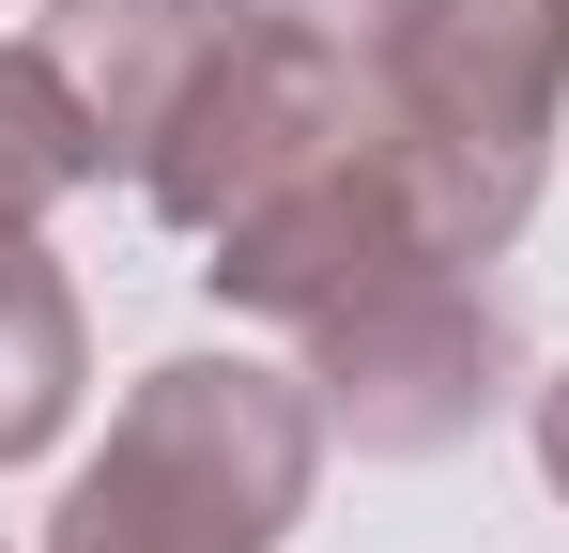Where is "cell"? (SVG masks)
<instances>
[{
	"instance_id": "obj_2",
	"label": "cell",
	"mask_w": 569,
	"mask_h": 553,
	"mask_svg": "<svg viewBox=\"0 0 569 553\" xmlns=\"http://www.w3.org/2000/svg\"><path fill=\"white\" fill-rule=\"evenodd\" d=\"M385 154L416 184L431 247L492 262L523 231V200L555 170V108H569V0H431L400 47H385Z\"/></svg>"
},
{
	"instance_id": "obj_1",
	"label": "cell",
	"mask_w": 569,
	"mask_h": 553,
	"mask_svg": "<svg viewBox=\"0 0 569 553\" xmlns=\"http://www.w3.org/2000/svg\"><path fill=\"white\" fill-rule=\"evenodd\" d=\"M323 461V400L247 354H170L108 415L93 476L62 492L47 553H278Z\"/></svg>"
},
{
	"instance_id": "obj_3",
	"label": "cell",
	"mask_w": 569,
	"mask_h": 553,
	"mask_svg": "<svg viewBox=\"0 0 569 553\" xmlns=\"http://www.w3.org/2000/svg\"><path fill=\"white\" fill-rule=\"evenodd\" d=\"M355 139H385L370 78H339V62H308V47H278V31L216 16V47L186 62V92H170V123L139 139V170H154V215L216 247V231H231L247 200H278L292 170L355 154Z\"/></svg>"
},
{
	"instance_id": "obj_8",
	"label": "cell",
	"mask_w": 569,
	"mask_h": 553,
	"mask_svg": "<svg viewBox=\"0 0 569 553\" xmlns=\"http://www.w3.org/2000/svg\"><path fill=\"white\" fill-rule=\"evenodd\" d=\"M78 415V292L31 262V231H0V461H31Z\"/></svg>"
},
{
	"instance_id": "obj_6",
	"label": "cell",
	"mask_w": 569,
	"mask_h": 553,
	"mask_svg": "<svg viewBox=\"0 0 569 553\" xmlns=\"http://www.w3.org/2000/svg\"><path fill=\"white\" fill-rule=\"evenodd\" d=\"M200 47H216V0H62V78L93 92L108 154H139L170 123V92H186Z\"/></svg>"
},
{
	"instance_id": "obj_4",
	"label": "cell",
	"mask_w": 569,
	"mask_h": 553,
	"mask_svg": "<svg viewBox=\"0 0 569 553\" xmlns=\"http://www.w3.org/2000/svg\"><path fill=\"white\" fill-rule=\"evenodd\" d=\"M308 339H323L308 400H323L355 446H447V431H477V415L508 400V323H492L447 262L370 276V292H355V308H323Z\"/></svg>"
},
{
	"instance_id": "obj_10",
	"label": "cell",
	"mask_w": 569,
	"mask_h": 553,
	"mask_svg": "<svg viewBox=\"0 0 569 553\" xmlns=\"http://www.w3.org/2000/svg\"><path fill=\"white\" fill-rule=\"evenodd\" d=\"M539 461H555V492H569V369L539 384Z\"/></svg>"
},
{
	"instance_id": "obj_7",
	"label": "cell",
	"mask_w": 569,
	"mask_h": 553,
	"mask_svg": "<svg viewBox=\"0 0 569 553\" xmlns=\"http://www.w3.org/2000/svg\"><path fill=\"white\" fill-rule=\"evenodd\" d=\"M93 170H108V123H93V92L62 78V47H0V231H31Z\"/></svg>"
},
{
	"instance_id": "obj_9",
	"label": "cell",
	"mask_w": 569,
	"mask_h": 553,
	"mask_svg": "<svg viewBox=\"0 0 569 553\" xmlns=\"http://www.w3.org/2000/svg\"><path fill=\"white\" fill-rule=\"evenodd\" d=\"M216 16H247V31H278L308 62H339V78H385V47L431 16V0H216Z\"/></svg>"
},
{
	"instance_id": "obj_5",
	"label": "cell",
	"mask_w": 569,
	"mask_h": 553,
	"mask_svg": "<svg viewBox=\"0 0 569 553\" xmlns=\"http://www.w3.org/2000/svg\"><path fill=\"white\" fill-rule=\"evenodd\" d=\"M400 262H447L431 247V215H416V184H400V154L385 139H355V154H323V170H292L278 200H247L231 231H216V292L231 308H262V323H323V308H355L370 276Z\"/></svg>"
}]
</instances>
